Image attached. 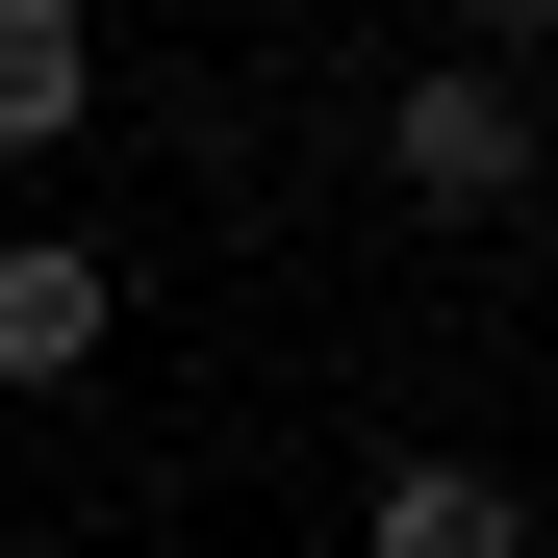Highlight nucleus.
<instances>
[{"label": "nucleus", "instance_id": "f03ea898", "mask_svg": "<svg viewBox=\"0 0 558 558\" xmlns=\"http://www.w3.org/2000/svg\"><path fill=\"white\" fill-rule=\"evenodd\" d=\"M381 558H508L533 533V483H483V457H381V508H355Z\"/></svg>", "mask_w": 558, "mask_h": 558}, {"label": "nucleus", "instance_id": "f257e3e1", "mask_svg": "<svg viewBox=\"0 0 558 558\" xmlns=\"http://www.w3.org/2000/svg\"><path fill=\"white\" fill-rule=\"evenodd\" d=\"M381 178H407L432 229H508L533 204V51H432L407 102H381Z\"/></svg>", "mask_w": 558, "mask_h": 558}, {"label": "nucleus", "instance_id": "7ed1b4c3", "mask_svg": "<svg viewBox=\"0 0 558 558\" xmlns=\"http://www.w3.org/2000/svg\"><path fill=\"white\" fill-rule=\"evenodd\" d=\"M76 355H102V254L26 229V254H0V381H76Z\"/></svg>", "mask_w": 558, "mask_h": 558}, {"label": "nucleus", "instance_id": "20e7f679", "mask_svg": "<svg viewBox=\"0 0 558 558\" xmlns=\"http://www.w3.org/2000/svg\"><path fill=\"white\" fill-rule=\"evenodd\" d=\"M76 102H102V26L76 0H0V153H51Z\"/></svg>", "mask_w": 558, "mask_h": 558}, {"label": "nucleus", "instance_id": "39448f33", "mask_svg": "<svg viewBox=\"0 0 558 558\" xmlns=\"http://www.w3.org/2000/svg\"><path fill=\"white\" fill-rule=\"evenodd\" d=\"M457 26H483V51H558V0H457Z\"/></svg>", "mask_w": 558, "mask_h": 558}]
</instances>
